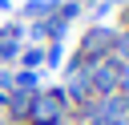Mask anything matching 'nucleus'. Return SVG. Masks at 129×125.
<instances>
[{
	"instance_id": "nucleus-1",
	"label": "nucleus",
	"mask_w": 129,
	"mask_h": 125,
	"mask_svg": "<svg viewBox=\"0 0 129 125\" xmlns=\"http://www.w3.org/2000/svg\"><path fill=\"white\" fill-rule=\"evenodd\" d=\"M56 117H60V97H56V93H44V97L32 101V121L48 125V121H56Z\"/></svg>"
},
{
	"instance_id": "nucleus-2",
	"label": "nucleus",
	"mask_w": 129,
	"mask_h": 125,
	"mask_svg": "<svg viewBox=\"0 0 129 125\" xmlns=\"http://www.w3.org/2000/svg\"><path fill=\"white\" fill-rule=\"evenodd\" d=\"M4 8H8V0H0V12H4Z\"/></svg>"
}]
</instances>
